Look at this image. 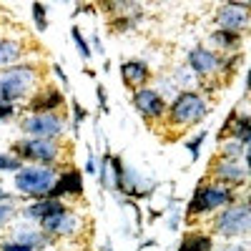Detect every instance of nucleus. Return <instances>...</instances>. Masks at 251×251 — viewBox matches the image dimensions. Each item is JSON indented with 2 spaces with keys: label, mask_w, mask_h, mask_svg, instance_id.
Listing matches in <instances>:
<instances>
[{
  "label": "nucleus",
  "mask_w": 251,
  "mask_h": 251,
  "mask_svg": "<svg viewBox=\"0 0 251 251\" xmlns=\"http://www.w3.org/2000/svg\"><path fill=\"white\" fill-rule=\"evenodd\" d=\"M206 113H208V98L194 88H186L174 96L171 106L166 108V121L174 128H188V126L201 123Z\"/></svg>",
  "instance_id": "1"
},
{
  "label": "nucleus",
  "mask_w": 251,
  "mask_h": 251,
  "mask_svg": "<svg viewBox=\"0 0 251 251\" xmlns=\"http://www.w3.org/2000/svg\"><path fill=\"white\" fill-rule=\"evenodd\" d=\"M40 80V73L33 63H18V66L0 71V106H15L23 100Z\"/></svg>",
  "instance_id": "2"
},
{
  "label": "nucleus",
  "mask_w": 251,
  "mask_h": 251,
  "mask_svg": "<svg viewBox=\"0 0 251 251\" xmlns=\"http://www.w3.org/2000/svg\"><path fill=\"white\" fill-rule=\"evenodd\" d=\"M236 199H239V194L234 188H226L219 183H201L186 206V216L191 219V216H203V214L219 211V208L231 206Z\"/></svg>",
  "instance_id": "3"
},
{
  "label": "nucleus",
  "mask_w": 251,
  "mask_h": 251,
  "mask_svg": "<svg viewBox=\"0 0 251 251\" xmlns=\"http://www.w3.org/2000/svg\"><path fill=\"white\" fill-rule=\"evenodd\" d=\"M20 163L30 161L35 166H46V169H53V166L63 158V146L60 141H48V138H20L13 143V153Z\"/></svg>",
  "instance_id": "4"
},
{
  "label": "nucleus",
  "mask_w": 251,
  "mask_h": 251,
  "mask_svg": "<svg viewBox=\"0 0 251 251\" xmlns=\"http://www.w3.org/2000/svg\"><path fill=\"white\" fill-rule=\"evenodd\" d=\"M55 169H46V166H23L15 171V191H20L28 199H48L50 188L55 186Z\"/></svg>",
  "instance_id": "5"
},
{
  "label": "nucleus",
  "mask_w": 251,
  "mask_h": 251,
  "mask_svg": "<svg viewBox=\"0 0 251 251\" xmlns=\"http://www.w3.org/2000/svg\"><path fill=\"white\" fill-rule=\"evenodd\" d=\"M251 228V214H249V201L236 199L231 206H226L214 221V231L224 239H246Z\"/></svg>",
  "instance_id": "6"
},
{
  "label": "nucleus",
  "mask_w": 251,
  "mask_h": 251,
  "mask_svg": "<svg viewBox=\"0 0 251 251\" xmlns=\"http://www.w3.org/2000/svg\"><path fill=\"white\" fill-rule=\"evenodd\" d=\"M20 128L28 138H48L58 141L66 133V118L60 113H28L20 121Z\"/></svg>",
  "instance_id": "7"
},
{
  "label": "nucleus",
  "mask_w": 251,
  "mask_h": 251,
  "mask_svg": "<svg viewBox=\"0 0 251 251\" xmlns=\"http://www.w3.org/2000/svg\"><path fill=\"white\" fill-rule=\"evenodd\" d=\"M214 183L219 186H226V188H244L246 186V178H249V169L246 163H241V158H226V156H219L214 161Z\"/></svg>",
  "instance_id": "8"
},
{
  "label": "nucleus",
  "mask_w": 251,
  "mask_h": 251,
  "mask_svg": "<svg viewBox=\"0 0 251 251\" xmlns=\"http://www.w3.org/2000/svg\"><path fill=\"white\" fill-rule=\"evenodd\" d=\"M133 108L146 118V121H158L166 116V108H169V103H166V98L151 88V86H146V88H136L133 91Z\"/></svg>",
  "instance_id": "9"
},
{
  "label": "nucleus",
  "mask_w": 251,
  "mask_h": 251,
  "mask_svg": "<svg viewBox=\"0 0 251 251\" xmlns=\"http://www.w3.org/2000/svg\"><path fill=\"white\" fill-rule=\"evenodd\" d=\"M249 3H224L214 13V23L221 30L244 33V28L249 25Z\"/></svg>",
  "instance_id": "10"
},
{
  "label": "nucleus",
  "mask_w": 251,
  "mask_h": 251,
  "mask_svg": "<svg viewBox=\"0 0 251 251\" xmlns=\"http://www.w3.org/2000/svg\"><path fill=\"white\" fill-rule=\"evenodd\" d=\"M186 68L196 73L199 78L219 75V53L206 46H194L186 55Z\"/></svg>",
  "instance_id": "11"
},
{
  "label": "nucleus",
  "mask_w": 251,
  "mask_h": 251,
  "mask_svg": "<svg viewBox=\"0 0 251 251\" xmlns=\"http://www.w3.org/2000/svg\"><path fill=\"white\" fill-rule=\"evenodd\" d=\"M78 228H80V219L75 214H71L68 208L63 214H55L46 221H40V231H43L48 239H53V236H75Z\"/></svg>",
  "instance_id": "12"
},
{
  "label": "nucleus",
  "mask_w": 251,
  "mask_h": 251,
  "mask_svg": "<svg viewBox=\"0 0 251 251\" xmlns=\"http://www.w3.org/2000/svg\"><path fill=\"white\" fill-rule=\"evenodd\" d=\"M121 78H123L126 86L133 88V91L146 88L151 80V66L141 58H128V60H123V66H121Z\"/></svg>",
  "instance_id": "13"
},
{
  "label": "nucleus",
  "mask_w": 251,
  "mask_h": 251,
  "mask_svg": "<svg viewBox=\"0 0 251 251\" xmlns=\"http://www.w3.org/2000/svg\"><path fill=\"white\" fill-rule=\"evenodd\" d=\"M66 106V96L58 88H43L40 93L30 96L28 100V113H60V108Z\"/></svg>",
  "instance_id": "14"
},
{
  "label": "nucleus",
  "mask_w": 251,
  "mask_h": 251,
  "mask_svg": "<svg viewBox=\"0 0 251 251\" xmlns=\"http://www.w3.org/2000/svg\"><path fill=\"white\" fill-rule=\"evenodd\" d=\"M63 196H73V199L83 196V176H80V171L71 169V171H63V174H58V178H55V186L50 188L48 199H55V201H60Z\"/></svg>",
  "instance_id": "15"
},
{
  "label": "nucleus",
  "mask_w": 251,
  "mask_h": 251,
  "mask_svg": "<svg viewBox=\"0 0 251 251\" xmlns=\"http://www.w3.org/2000/svg\"><path fill=\"white\" fill-rule=\"evenodd\" d=\"M249 126H251V118H249L246 113L239 116L236 111H231V113H228V118H226V123H224L221 133H219V138H224L228 131H231V138H234V141H239L241 146H249V141H251Z\"/></svg>",
  "instance_id": "16"
},
{
  "label": "nucleus",
  "mask_w": 251,
  "mask_h": 251,
  "mask_svg": "<svg viewBox=\"0 0 251 251\" xmlns=\"http://www.w3.org/2000/svg\"><path fill=\"white\" fill-rule=\"evenodd\" d=\"M63 211H66V203H63V201L40 199V201H35V203H30L25 208V216L28 219H35V221H46V219H50L55 214H63Z\"/></svg>",
  "instance_id": "17"
},
{
  "label": "nucleus",
  "mask_w": 251,
  "mask_h": 251,
  "mask_svg": "<svg viewBox=\"0 0 251 251\" xmlns=\"http://www.w3.org/2000/svg\"><path fill=\"white\" fill-rule=\"evenodd\" d=\"M208 40H211L214 48H219V50H224V53H239L244 35H241V33H234V30H221V28H216Z\"/></svg>",
  "instance_id": "18"
},
{
  "label": "nucleus",
  "mask_w": 251,
  "mask_h": 251,
  "mask_svg": "<svg viewBox=\"0 0 251 251\" xmlns=\"http://www.w3.org/2000/svg\"><path fill=\"white\" fill-rule=\"evenodd\" d=\"M23 58V43L13 38H3L0 40V71L18 66V60Z\"/></svg>",
  "instance_id": "19"
},
{
  "label": "nucleus",
  "mask_w": 251,
  "mask_h": 251,
  "mask_svg": "<svg viewBox=\"0 0 251 251\" xmlns=\"http://www.w3.org/2000/svg\"><path fill=\"white\" fill-rule=\"evenodd\" d=\"M178 251H214V239L201 231H191L181 239Z\"/></svg>",
  "instance_id": "20"
},
{
  "label": "nucleus",
  "mask_w": 251,
  "mask_h": 251,
  "mask_svg": "<svg viewBox=\"0 0 251 251\" xmlns=\"http://www.w3.org/2000/svg\"><path fill=\"white\" fill-rule=\"evenodd\" d=\"M13 241H18V244H23V246H28V249H43V246H48V236L43 234V231H30V228H23V231H18V236L13 239Z\"/></svg>",
  "instance_id": "21"
},
{
  "label": "nucleus",
  "mask_w": 251,
  "mask_h": 251,
  "mask_svg": "<svg viewBox=\"0 0 251 251\" xmlns=\"http://www.w3.org/2000/svg\"><path fill=\"white\" fill-rule=\"evenodd\" d=\"M141 20V13H128V15H116V18H111V30L113 33H126V30H131V28H136V23Z\"/></svg>",
  "instance_id": "22"
},
{
  "label": "nucleus",
  "mask_w": 251,
  "mask_h": 251,
  "mask_svg": "<svg viewBox=\"0 0 251 251\" xmlns=\"http://www.w3.org/2000/svg\"><path fill=\"white\" fill-rule=\"evenodd\" d=\"M241 60L244 55L241 53H228V55H219V75H228V73H234L239 66H241Z\"/></svg>",
  "instance_id": "23"
},
{
  "label": "nucleus",
  "mask_w": 251,
  "mask_h": 251,
  "mask_svg": "<svg viewBox=\"0 0 251 251\" xmlns=\"http://www.w3.org/2000/svg\"><path fill=\"white\" fill-rule=\"evenodd\" d=\"M221 156L226 158H246V146H241L239 141L234 138H224V146H221Z\"/></svg>",
  "instance_id": "24"
},
{
  "label": "nucleus",
  "mask_w": 251,
  "mask_h": 251,
  "mask_svg": "<svg viewBox=\"0 0 251 251\" xmlns=\"http://www.w3.org/2000/svg\"><path fill=\"white\" fill-rule=\"evenodd\" d=\"M71 35H73V43H75V48H78L80 58H83V60H91V58H93V50H91V46H88V40L83 38V33H80V28H78V25H73V28H71Z\"/></svg>",
  "instance_id": "25"
},
{
  "label": "nucleus",
  "mask_w": 251,
  "mask_h": 251,
  "mask_svg": "<svg viewBox=\"0 0 251 251\" xmlns=\"http://www.w3.org/2000/svg\"><path fill=\"white\" fill-rule=\"evenodd\" d=\"M30 13H33V23H35V30L38 33H46L48 28V10L43 3H33L30 5Z\"/></svg>",
  "instance_id": "26"
},
{
  "label": "nucleus",
  "mask_w": 251,
  "mask_h": 251,
  "mask_svg": "<svg viewBox=\"0 0 251 251\" xmlns=\"http://www.w3.org/2000/svg\"><path fill=\"white\" fill-rule=\"evenodd\" d=\"M71 108H73V133L78 136V128H80V123L88 118V111L80 106V103L75 98H71Z\"/></svg>",
  "instance_id": "27"
},
{
  "label": "nucleus",
  "mask_w": 251,
  "mask_h": 251,
  "mask_svg": "<svg viewBox=\"0 0 251 251\" xmlns=\"http://www.w3.org/2000/svg\"><path fill=\"white\" fill-rule=\"evenodd\" d=\"M20 169H23V163H20L15 156L0 153V171H20Z\"/></svg>",
  "instance_id": "28"
},
{
  "label": "nucleus",
  "mask_w": 251,
  "mask_h": 251,
  "mask_svg": "<svg viewBox=\"0 0 251 251\" xmlns=\"http://www.w3.org/2000/svg\"><path fill=\"white\" fill-rule=\"evenodd\" d=\"M203 141H206V131H201L199 136H194L191 141H186V149L191 151V158H199V153H201V146H203Z\"/></svg>",
  "instance_id": "29"
},
{
  "label": "nucleus",
  "mask_w": 251,
  "mask_h": 251,
  "mask_svg": "<svg viewBox=\"0 0 251 251\" xmlns=\"http://www.w3.org/2000/svg\"><path fill=\"white\" fill-rule=\"evenodd\" d=\"M15 214V203L13 201H0V226L8 224Z\"/></svg>",
  "instance_id": "30"
},
{
  "label": "nucleus",
  "mask_w": 251,
  "mask_h": 251,
  "mask_svg": "<svg viewBox=\"0 0 251 251\" xmlns=\"http://www.w3.org/2000/svg\"><path fill=\"white\" fill-rule=\"evenodd\" d=\"M96 96H98V106H100V113H111V108H108V96H106V88H103V86H98V88H96Z\"/></svg>",
  "instance_id": "31"
},
{
  "label": "nucleus",
  "mask_w": 251,
  "mask_h": 251,
  "mask_svg": "<svg viewBox=\"0 0 251 251\" xmlns=\"http://www.w3.org/2000/svg\"><path fill=\"white\" fill-rule=\"evenodd\" d=\"M86 171L93 176V174H98V161H96V156L93 153H88V161H86Z\"/></svg>",
  "instance_id": "32"
},
{
  "label": "nucleus",
  "mask_w": 251,
  "mask_h": 251,
  "mask_svg": "<svg viewBox=\"0 0 251 251\" xmlns=\"http://www.w3.org/2000/svg\"><path fill=\"white\" fill-rule=\"evenodd\" d=\"M214 251H246V246L244 244H224V246H219Z\"/></svg>",
  "instance_id": "33"
},
{
  "label": "nucleus",
  "mask_w": 251,
  "mask_h": 251,
  "mask_svg": "<svg viewBox=\"0 0 251 251\" xmlns=\"http://www.w3.org/2000/svg\"><path fill=\"white\" fill-rule=\"evenodd\" d=\"M15 113V106H0V121H8Z\"/></svg>",
  "instance_id": "34"
},
{
  "label": "nucleus",
  "mask_w": 251,
  "mask_h": 251,
  "mask_svg": "<svg viewBox=\"0 0 251 251\" xmlns=\"http://www.w3.org/2000/svg\"><path fill=\"white\" fill-rule=\"evenodd\" d=\"M53 73L58 75V80H60V83H68V75L63 73V68H60V66H53Z\"/></svg>",
  "instance_id": "35"
},
{
  "label": "nucleus",
  "mask_w": 251,
  "mask_h": 251,
  "mask_svg": "<svg viewBox=\"0 0 251 251\" xmlns=\"http://www.w3.org/2000/svg\"><path fill=\"white\" fill-rule=\"evenodd\" d=\"M106 251H113V249H111V246H106Z\"/></svg>",
  "instance_id": "36"
}]
</instances>
